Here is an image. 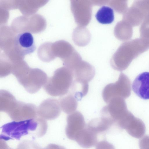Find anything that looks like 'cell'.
Returning <instances> with one entry per match:
<instances>
[{
    "mask_svg": "<svg viewBox=\"0 0 149 149\" xmlns=\"http://www.w3.org/2000/svg\"><path fill=\"white\" fill-rule=\"evenodd\" d=\"M45 120L39 117L20 121H13L3 125L0 139L19 140L23 136L31 135L35 138L45 135L47 129Z\"/></svg>",
    "mask_w": 149,
    "mask_h": 149,
    "instance_id": "obj_1",
    "label": "cell"
},
{
    "mask_svg": "<svg viewBox=\"0 0 149 149\" xmlns=\"http://www.w3.org/2000/svg\"><path fill=\"white\" fill-rule=\"evenodd\" d=\"M72 72L66 67L57 69L53 75L49 78L44 88L46 93L52 96H62L69 91L73 81Z\"/></svg>",
    "mask_w": 149,
    "mask_h": 149,
    "instance_id": "obj_2",
    "label": "cell"
},
{
    "mask_svg": "<svg viewBox=\"0 0 149 149\" xmlns=\"http://www.w3.org/2000/svg\"><path fill=\"white\" fill-rule=\"evenodd\" d=\"M48 79L47 74L42 70L29 68L17 78L19 84L31 94L38 91L45 85Z\"/></svg>",
    "mask_w": 149,
    "mask_h": 149,
    "instance_id": "obj_3",
    "label": "cell"
},
{
    "mask_svg": "<svg viewBox=\"0 0 149 149\" xmlns=\"http://www.w3.org/2000/svg\"><path fill=\"white\" fill-rule=\"evenodd\" d=\"M100 111L101 117L106 118L118 125L126 117L123 113V102L118 97L112 98Z\"/></svg>",
    "mask_w": 149,
    "mask_h": 149,
    "instance_id": "obj_4",
    "label": "cell"
},
{
    "mask_svg": "<svg viewBox=\"0 0 149 149\" xmlns=\"http://www.w3.org/2000/svg\"><path fill=\"white\" fill-rule=\"evenodd\" d=\"M37 108L34 104L17 101L7 113L14 121H20L37 117Z\"/></svg>",
    "mask_w": 149,
    "mask_h": 149,
    "instance_id": "obj_5",
    "label": "cell"
},
{
    "mask_svg": "<svg viewBox=\"0 0 149 149\" xmlns=\"http://www.w3.org/2000/svg\"><path fill=\"white\" fill-rule=\"evenodd\" d=\"M67 122L65 134L67 137L72 140H75L77 134L86 126L83 116L78 111L67 116Z\"/></svg>",
    "mask_w": 149,
    "mask_h": 149,
    "instance_id": "obj_6",
    "label": "cell"
},
{
    "mask_svg": "<svg viewBox=\"0 0 149 149\" xmlns=\"http://www.w3.org/2000/svg\"><path fill=\"white\" fill-rule=\"evenodd\" d=\"M61 110L58 100L48 98L42 101L37 108V115L45 120H53L59 116Z\"/></svg>",
    "mask_w": 149,
    "mask_h": 149,
    "instance_id": "obj_7",
    "label": "cell"
},
{
    "mask_svg": "<svg viewBox=\"0 0 149 149\" xmlns=\"http://www.w3.org/2000/svg\"><path fill=\"white\" fill-rule=\"evenodd\" d=\"M15 42L16 49L22 56L33 53L36 49L33 36L29 32H22L17 35Z\"/></svg>",
    "mask_w": 149,
    "mask_h": 149,
    "instance_id": "obj_8",
    "label": "cell"
},
{
    "mask_svg": "<svg viewBox=\"0 0 149 149\" xmlns=\"http://www.w3.org/2000/svg\"><path fill=\"white\" fill-rule=\"evenodd\" d=\"M134 93L141 99H149V72H144L136 77L132 84Z\"/></svg>",
    "mask_w": 149,
    "mask_h": 149,
    "instance_id": "obj_9",
    "label": "cell"
},
{
    "mask_svg": "<svg viewBox=\"0 0 149 149\" xmlns=\"http://www.w3.org/2000/svg\"><path fill=\"white\" fill-rule=\"evenodd\" d=\"M74 79L88 83L94 77L95 70L94 67L89 63L81 61L71 71Z\"/></svg>",
    "mask_w": 149,
    "mask_h": 149,
    "instance_id": "obj_10",
    "label": "cell"
},
{
    "mask_svg": "<svg viewBox=\"0 0 149 149\" xmlns=\"http://www.w3.org/2000/svg\"><path fill=\"white\" fill-rule=\"evenodd\" d=\"M124 79L123 75L120 76L118 81L107 85L103 89L102 96L104 101L107 104L112 98L124 94Z\"/></svg>",
    "mask_w": 149,
    "mask_h": 149,
    "instance_id": "obj_11",
    "label": "cell"
},
{
    "mask_svg": "<svg viewBox=\"0 0 149 149\" xmlns=\"http://www.w3.org/2000/svg\"><path fill=\"white\" fill-rule=\"evenodd\" d=\"M97 134L86 126L76 136L75 140L81 147L88 148L95 146L97 142Z\"/></svg>",
    "mask_w": 149,
    "mask_h": 149,
    "instance_id": "obj_12",
    "label": "cell"
},
{
    "mask_svg": "<svg viewBox=\"0 0 149 149\" xmlns=\"http://www.w3.org/2000/svg\"><path fill=\"white\" fill-rule=\"evenodd\" d=\"M113 125L112 122L108 119L101 117L92 119L87 126L98 134L108 130Z\"/></svg>",
    "mask_w": 149,
    "mask_h": 149,
    "instance_id": "obj_13",
    "label": "cell"
},
{
    "mask_svg": "<svg viewBox=\"0 0 149 149\" xmlns=\"http://www.w3.org/2000/svg\"><path fill=\"white\" fill-rule=\"evenodd\" d=\"M58 101L61 110L67 114H69L72 113L77 109V101L69 92L61 96Z\"/></svg>",
    "mask_w": 149,
    "mask_h": 149,
    "instance_id": "obj_14",
    "label": "cell"
},
{
    "mask_svg": "<svg viewBox=\"0 0 149 149\" xmlns=\"http://www.w3.org/2000/svg\"><path fill=\"white\" fill-rule=\"evenodd\" d=\"M88 83L74 79L69 92L74 97L77 101H79L86 95L88 92Z\"/></svg>",
    "mask_w": 149,
    "mask_h": 149,
    "instance_id": "obj_15",
    "label": "cell"
},
{
    "mask_svg": "<svg viewBox=\"0 0 149 149\" xmlns=\"http://www.w3.org/2000/svg\"><path fill=\"white\" fill-rule=\"evenodd\" d=\"M15 97L9 91L4 90L0 91V111L8 113L17 102Z\"/></svg>",
    "mask_w": 149,
    "mask_h": 149,
    "instance_id": "obj_16",
    "label": "cell"
},
{
    "mask_svg": "<svg viewBox=\"0 0 149 149\" xmlns=\"http://www.w3.org/2000/svg\"><path fill=\"white\" fill-rule=\"evenodd\" d=\"M125 130L131 136L135 138L139 139L145 134V126L141 120L134 118L130 122Z\"/></svg>",
    "mask_w": 149,
    "mask_h": 149,
    "instance_id": "obj_17",
    "label": "cell"
},
{
    "mask_svg": "<svg viewBox=\"0 0 149 149\" xmlns=\"http://www.w3.org/2000/svg\"><path fill=\"white\" fill-rule=\"evenodd\" d=\"M95 17L98 22L102 24L111 23L114 19L113 10L109 7L103 6L98 10Z\"/></svg>",
    "mask_w": 149,
    "mask_h": 149,
    "instance_id": "obj_18",
    "label": "cell"
},
{
    "mask_svg": "<svg viewBox=\"0 0 149 149\" xmlns=\"http://www.w3.org/2000/svg\"><path fill=\"white\" fill-rule=\"evenodd\" d=\"M17 149H42L37 143L33 141L24 140L18 145Z\"/></svg>",
    "mask_w": 149,
    "mask_h": 149,
    "instance_id": "obj_19",
    "label": "cell"
},
{
    "mask_svg": "<svg viewBox=\"0 0 149 149\" xmlns=\"http://www.w3.org/2000/svg\"><path fill=\"white\" fill-rule=\"evenodd\" d=\"M95 149H115V148L112 144L104 140L97 143Z\"/></svg>",
    "mask_w": 149,
    "mask_h": 149,
    "instance_id": "obj_20",
    "label": "cell"
},
{
    "mask_svg": "<svg viewBox=\"0 0 149 149\" xmlns=\"http://www.w3.org/2000/svg\"><path fill=\"white\" fill-rule=\"evenodd\" d=\"M140 149H149V136L146 135L141 138L139 141Z\"/></svg>",
    "mask_w": 149,
    "mask_h": 149,
    "instance_id": "obj_21",
    "label": "cell"
},
{
    "mask_svg": "<svg viewBox=\"0 0 149 149\" xmlns=\"http://www.w3.org/2000/svg\"><path fill=\"white\" fill-rule=\"evenodd\" d=\"M0 149H12L9 147L5 141L0 139Z\"/></svg>",
    "mask_w": 149,
    "mask_h": 149,
    "instance_id": "obj_22",
    "label": "cell"
}]
</instances>
